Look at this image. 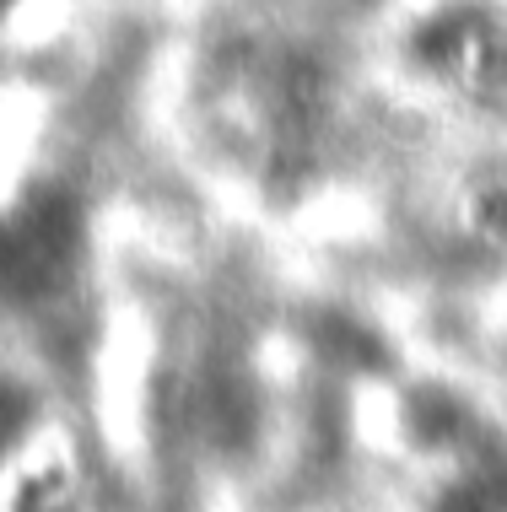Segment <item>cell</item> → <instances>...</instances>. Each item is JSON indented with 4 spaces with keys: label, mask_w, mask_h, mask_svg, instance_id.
I'll return each instance as SVG.
<instances>
[{
    "label": "cell",
    "mask_w": 507,
    "mask_h": 512,
    "mask_svg": "<svg viewBox=\"0 0 507 512\" xmlns=\"http://www.w3.org/2000/svg\"><path fill=\"white\" fill-rule=\"evenodd\" d=\"M81 221L65 195H27L0 216V302H44L76 270Z\"/></svg>",
    "instance_id": "1"
}]
</instances>
